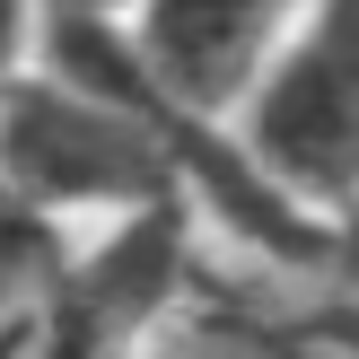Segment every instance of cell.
I'll list each match as a JSON object with an SVG mask.
<instances>
[{
    "label": "cell",
    "mask_w": 359,
    "mask_h": 359,
    "mask_svg": "<svg viewBox=\"0 0 359 359\" xmlns=\"http://www.w3.org/2000/svg\"><path fill=\"white\" fill-rule=\"evenodd\" d=\"M132 342H140L132 316H114L79 272H62V290H53L44 325H35L9 359H132Z\"/></svg>",
    "instance_id": "277c9868"
},
{
    "label": "cell",
    "mask_w": 359,
    "mask_h": 359,
    "mask_svg": "<svg viewBox=\"0 0 359 359\" xmlns=\"http://www.w3.org/2000/svg\"><path fill=\"white\" fill-rule=\"evenodd\" d=\"M280 359H316V351H298V342H280Z\"/></svg>",
    "instance_id": "52a82bcc"
},
{
    "label": "cell",
    "mask_w": 359,
    "mask_h": 359,
    "mask_svg": "<svg viewBox=\"0 0 359 359\" xmlns=\"http://www.w3.org/2000/svg\"><path fill=\"white\" fill-rule=\"evenodd\" d=\"M70 255H79V245H70L62 219H44L35 202L0 193V359L44 325V307H53V290H62Z\"/></svg>",
    "instance_id": "3957f363"
},
{
    "label": "cell",
    "mask_w": 359,
    "mask_h": 359,
    "mask_svg": "<svg viewBox=\"0 0 359 359\" xmlns=\"http://www.w3.org/2000/svg\"><path fill=\"white\" fill-rule=\"evenodd\" d=\"M237 140L316 210H359V0H307L237 105Z\"/></svg>",
    "instance_id": "6da1fadb"
},
{
    "label": "cell",
    "mask_w": 359,
    "mask_h": 359,
    "mask_svg": "<svg viewBox=\"0 0 359 359\" xmlns=\"http://www.w3.org/2000/svg\"><path fill=\"white\" fill-rule=\"evenodd\" d=\"M325 272H342L351 290H359V210H342V219H333V263Z\"/></svg>",
    "instance_id": "8992f818"
},
{
    "label": "cell",
    "mask_w": 359,
    "mask_h": 359,
    "mask_svg": "<svg viewBox=\"0 0 359 359\" xmlns=\"http://www.w3.org/2000/svg\"><path fill=\"white\" fill-rule=\"evenodd\" d=\"M35 62H44V0H0V105Z\"/></svg>",
    "instance_id": "5b68a950"
},
{
    "label": "cell",
    "mask_w": 359,
    "mask_h": 359,
    "mask_svg": "<svg viewBox=\"0 0 359 359\" xmlns=\"http://www.w3.org/2000/svg\"><path fill=\"white\" fill-rule=\"evenodd\" d=\"M307 18V0H140L123 27L149 53L158 88L193 114H237L245 88L272 70V53L290 44V27Z\"/></svg>",
    "instance_id": "7a4b0ae2"
}]
</instances>
